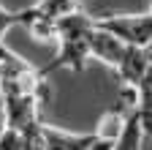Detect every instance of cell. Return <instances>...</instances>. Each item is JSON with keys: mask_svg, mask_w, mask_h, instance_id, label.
<instances>
[{"mask_svg": "<svg viewBox=\"0 0 152 150\" xmlns=\"http://www.w3.org/2000/svg\"><path fill=\"white\" fill-rule=\"evenodd\" d=\"M90 55H92L95 60H101L103 66H109L111 71H117L120 63L125 60V55H128V44L120 41L114 33L103 30L98 22H95L92 38H90Z\"/></svg>", "mask_w": 152, "mask_h": 150, "instance_id": "cell-5", "label": "cell"}, {"mask_svg": "<svg viewBox=\"0 0 152 150\" xmlns=\"http://www.w3.org/2000/svg\"><path fill=\"white\" fill-rule=\"evenodd\" d=\"M38 147H49V150H95V147H109V145L98 134H79V131H65V128L41 123Z\"/></svg>", "mask_w": 152, "mask_h": 150, "instance_id": "cell-4", "label": "cell"}, {"mask_svg": "<svg viewBox=\"0 0 152 150\" xmlns=\"http://www.w3.org/2000/svg\"><path fill=\"white\" fill-rule=\"evenodd\" d=\"M122 123H125V115H122V112H120V109H109V112H103V117L98 120L95 134H98L109 147H117V139H120Z\"/></svg>", "mask_w": 152, "mask_h": 150, "instance_id": "cell-7", "label": "cell"}, {"mask_svg": "<svg viewBox=\"0 0 152 150\" xmlns=\"http://www.w3.org/2000/svg\"><path fill=\"white\" fill-rule=\"evenodd\" d=\"M95 30V16H87L79 8H71L65 14L57 16V55L44 66V74H49L54 68H71V71H84L90 55V38Z\"/></svg>", "mask_w": 152, "mask_h": 150, "instance_id": "cell-1", "label": "cell"}, {"mask_svg": "<svg viewBox=\"0 0 152 150\" xmlns=\"http://www.w3.org/2000/svg\"><path fill=\"white\" fill-rule=\"evenodd\" d=\"M149 11H152V0H149Z\"/></svg>", "mask_w": 152, "mask_h": 150, "instance_id": "cell-11", "label": "cell"}, {"mask_svg": "<svg viewBox=\"0 0 152 150\" xmlns=\"http://www.w3.org/2000/svg\"><path fill=\"white\" fill-rule=\"evenodd\" d=\"M38 8H41L44 14H49V16H60V14H65V11H71V8H76L79 6V0H38L35 3Z\"/></svg>", "mask_w": 152, "mask_h": 150, "instance_id": "cell-8", "label": "cell"}, {"mask_svg": "<svg viewBox=\"0 0 152 150\" xmlns=\"http://www.w3.org/2000/svg\"><path fill=\"white\" fill-rule=\"evenodd\" d=\"M8 128V115H6V104L0 98V137H3V131Z\"/></svg>", "mask_w": 152, "mask_h": 150, "instance_id": "cell-10", "label": "cell"}, {"mask_svg": "<svg viewBox=\"0 0 152 150\" xmlns=\"http://www.w3.org/2000/svg\"><path fill=\"white\" fill-rule=\"evenodd\" d=\"M19 25V11H11L0 3V41H6V33Z\"/></svg>", "mask_w": 152, "mask_h": 150, "instance_id": "cell-9", "label": "cell"}, {"mask_svg": "<svg viewBox=\"0 0 152 150\" xmlns=\"http://www.w3.org/2000/svg\"><path fill=\"white\" fill-rule=\"evenodd\" d=\"M103 30L114 33L128 47H149L152 44V11L144 14H101L95 16Z\"/></svg>", "mask_w": 152, "mask_h": 150, "instance_id": "cell-3", "label": "cell"}, {"mask_svg": "<svg viewBox=\"0 0 152 150\" xmlns=\"http://www.w3.org/2000/svg\"><path fill=\"white\" fill-rule=\"evenodd\" d=\"M0 96H49L44 68L30 66L22 55H16L6 41H0Z\"/></svg>", "mask_w": 152, "mask_h": 150, "instance_id": "cell-2", "label": "cell"}, {"mask_svg": "<svg viewBox=\"0 0 152 150\" xmlns=\"http://www.w3.org/2000/svg\"><path fill=\"white\" fill-rule=\"evenodd\" d=\"M19 25H22L35 41H54L57 35V19L44 14L35 3L27 8H19Z\"/></svg>", "mask_w": 152, "mask_h": 150, "instance_id": "cell-6", "label": "cell"}]
</instances>
